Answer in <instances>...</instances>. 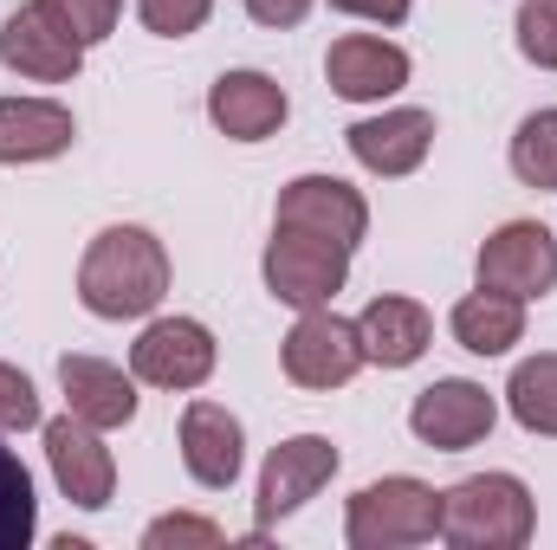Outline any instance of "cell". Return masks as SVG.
Instances as JSON below:
<instances>
[{"instance_id":"22","label":"cell","mask_w":557,"mask_h":550,"mask_svg":"<svg viewBox=\"0 0 557 550\" xmlns=\"http://www.w3.org/2000/svg\"><path fill=\"white\" fill-rule=\"evenodd\" d=\"M39 532V499H33V473L26 460L0 440V550H26Z\"/></svg>"},{"instance_id":"3","label":"cell","mask_w":557,"mask_h":550,"mask_svg":"<svg viewBox=\"0 0 557 550\" xmlns=\"http://www.w3.org/2000/svg\"><path fill=\"white\" fill-rule=\"evenodd\" d=\"M344 538H350V550L428 545V538H441V492L421 486V479H409V473L376 479V486H363V492L350 499Z\"/></svg>"},{"instance_id":"29","label":"cell","mask_w":557,"mask_h":550,"mask_svg":"<svg viewBox=\"0 0 557 550\" xmlns=\"http://www.w3.org/2000/svg\"><path fill=\"white\" fill-rule=\"evenodd\" d=\"M337 13H357V20H376V26H403L409 20V0H331Z\"/></svg>"},{"instance_id":"16","label":"cell","mask_w":557,"mask_h":550,"mask_svg":"<svg viewBox=\"0 0 557 550\" xmlns=\"http://www.w3.org/2000/svg\"><path fill=\"white\" fill-rule=\"evenodd\" d=\"M350 155L370 168V175H416L434 149V111H383V117H363L344 130Z\"/></svg>"},{"instance_id":"7","label":"cell","mask_w":557,"mask_h":550,"mask_svg":"<svg viewBox=\"0 0 557 550\" xmlns=\"http://www.w3.org/2000/svg\"><path fill=\"white\" fill-rule=\"evenodd\" d=\"M337 473V447L324 434H292L267 453V473H260V505H253V538H267L285 512H298L305 499H318Z\"/></svg>"},{"instance_id":"13","label":"cell","mask_w":557,"mask_h":550,"mask_svg":"<svg viewBox=\"0 0 557 550\" xmlns=\"http://www.w3.org/2000/svg\"><path fill=\"white\" fill-rule=\"evenodd\" d=\"M324 78H331L337 98L376 104V98H396L409 85V52L389 46V39H376V33H344L324 52Z\"/></svg>"},{"instance_id":"8","label":"cell","mask_w":557,"mask_h":550,"mask_svg":"<svg viewBox=\"0 0 557 550\" xmlns=\"http://www.w3.org/2000/svg\"><path fill=\"white\" fill-rule=\"evenodd\" d=\"M273 227H292V234H318V240H337L357 253V240L370 234V208L350 182L337 175H298L278 188V208H273Z\"/></svg>"},{"instance_id":"4","label":"cell","mask_w":557,"mask_h":550,"mask_svg":"<svg viewBox=\"0 0 557 550\" xmlns=\"http://www.w3.org/2000/svg\"><path fill=\"white\" fill-rule=\"evenodd\" d=\"M350 278V247L337 240H318V234H292L273 227V247H267V291L292 311H318L344 291Z\"/></svg>"},{"instance_id":"6","label":"cell","mask_w":557,"mask_h":550,"mask_svg":"<svg viewBox=\"0 0 557 550\" xmlns=\"http://www.w3.org/2000/svg\"><path fill=\"white\" fill-rule=\"evenodd\" d=\"M0 65L20 72V78H33V85H65V78H78V65H85V39H78L46 0H26V7L0 26Z\"/></svg>"},{"instance_id":"26","label":"cell","mask_w":557,"mask_h":550,"mask_svg":"<svg viewBox=\"0 0 557 550\" xmlns=\"http://www.w3.org/2000/svg\"><path fill=\"white\" fill-rule=\"evenodd\" d=\"M85 46H98V39H111L117 33V13H124V0H46Z\"/></svg>"},{"instance_id":"20","label":"cell","mask_w":557,"mask_h":550,"mask_svg":"<svg viewBox=\"0 0 557 550\" xmlns=\"http://www.w3.org/2000/svg\"><path fill=\"white\" fill-rule=\"evenodd\" d=\"M454 343L460 350H473V357H506L519 337H525V298H512V291H467L460 304H454Z\"/></svg>"},{"instance_id":"30","label":"cell","mask_w":557,"mask_h":550,"mask_svg":"<svg viewBox=\"0 0 557 550\" xmlns=\"http://www.w3.org/2000/svg\"><path fill=\"white\" fill-rule=\"evenodd\" d=\"M247 13H253L260 26H298V20L311 13V0H247Z\"/></svg>"},{"instance_id":"21","label":"cell","mask_w":557,"mask_h":550,"mask_svg":"<svg viewBox=\"0 0 557 550\" xmlns=\"http://www.w3.org/2000/svg\"><path fill=\"white\" fill-rule=\"evenodd\" d=\"M506 409L525 434L557 440V357H525L506 383Z\"/></svg>"},{"instance_id":"15","label":"cell","mask_w":557,"mask_h":550,"mask_svg":"<svg viewBox=\"0 0 557 550\" xmlns=\"http://www.w3.org/2000/svg\"><path fill=\"white\" fill-rule=\"evenodd\" d=\"M285 85L267 78V72H221L214 91H208V117L214 130L234 142H267L285 124Z\"/></svg>"},{"instance_id":"17","label":"cell","mask_w":557,"mask_h":550,"mask_svg":"<svg viewBox=\"0 0 557 550\" xmlns=\"http://www.w3.org/2000/svg\"><path fill=\"white\" fill-rule=\"evenodd\" d=\"M59 389H65V409L91 427H131L137 421V383L104 357H59Z\"/></svg>"},{"instance_id":"28","label":"cell","mask_w":557,"mask_h":550,"mask_svg":"<svg viewBox=\"0 0 557 550\" xmlns=\"http://www.w3.org/2000/svg\"><path fill=\"white\" fill-rule=\"evenodd\" d=\"M143 545H149V550H169V545H201V550H214V545H221V525L175 512V518H156V525L143 532Z\"/></svg>"},{"instance_id":"19","label":"cell","mask_w":557,"mask_h":550,"mask_svg":"<svg viewBox=\"0 0 557 550\" xmlns=\"http://www.w3.org/2000/svg\"><path fill=\"white\" fill-rule=\"evenodd\" d=\"M357 337H363V363L409 370V363H421V350L434 337V317L416 298H370L363 317H357Z\"/></svg>"},{"instance_id":"2","label":"cell","mask_w":557,"mask_h":550,"mask_svg":"<svg viewBox=\"0 0 557 550\" xmlns=\"http://www.w3.org/2000/svg\"><path fill=\"white\" fill-rule=\"evenodd\" d=\"M532 525H539L532 492L512 473H473L441 492V538L454 550H519Z\"/></svg>"},{"instance_id":"14","label":"cell","mask_w":557,"mask_h":550,"mask_svg":"<svg viewBox=\"0 0 557 550\" xmlns=\"http://www.w3.org/2000/svg\"><path fill=\"white\" fill-rule=\"evenodd\" d=\"M240 460H247V434L221 402H188L182 409V466H188L195 486L227 492L240 479Z\"/></svg>"},{"instance_id":"24","label":"cell","mask_w":557,"mask_h":550,"mask_svg":"<svg viewBox=\"0 0 557 550\" xmlns=\"http://www.w3.org/2000/svg\"><path fill=\"white\" fill-rule=\"evenodd\" d=\"M519 52L539 72H557V0H519Z\"/></svg>"},{"instance_id":"18","label":"cell","mask_w":557,"mask_h":550,"mask_svg":"<svg viewBox=\"0 0 557 550\" xmlns=\"http://www.w3.org/2000/svg\"><path fill=\"white\" fill-rule=\"evenodd\" d=\"M78 137L72 111L52 98H0V162H52Z\"/></svg>"},{"instance_id":"23","label":"cell","mask_w":557,"mask_h":550,"mask_svg":"<svg viewBox=\"0 0 557 550\" xmlns=\"http://www.w3.org/2000/svg\"><path fill=\"white\" fill-rule=\"evenodd\" d=\"M512 175L539 195L557 188V111H532L519 130H512Z\"/></svg>"},{"instance_id":"27","label":"cell","mask_w":557,"mask_h":550,"mask_svg":"<svg viewBox=\"0 0 557 550\" xmlns=\"http://www.w3.org/2000/svg\"><path fill=\"white\" fill-rule=\"evenodd\" d=\"M13 427H39V389L13 363H0V434H13Z\"/></svg>"},{"instance_id":"5","label":"cell","mask_w":557,"mask_h":550,"mask_svg":"<svg viewBox=\"0 0 557 550\" xmlns=\"http://www.w3.org/2000/svg\"><path fill=\"white\" fill-rule=\"evenodd\" d=\"M278 363H285V376H292L298 389H344V383L363 370V337H357L350 317H337V311L318 304V311H305V317L285 330Z\"/></svg>"},{"instance_id":"11","label":"cell","mask_w":557,"mask_h":550,"mask_svg":"<svg viewBox=\"0 0 557 550\" xmlns=\"http://www.w3.org/2000/svg\"><path fill=\"white\" fill-rule=\"evenodd\" d=\"M46 460H52V479H59V492L72 505H85V512H104L111 505L117 460H111V447L98 440L91 421H78L72 409L59 414V421H46Z\"/></svg>"},{"instance_id":"25","label":"cell","mask_w":557,"mask_h":550,"mask_svg":"<svg viewBox=\"0 0 557 550\" xmlns=\"http://www.w3.org/2000/svg\"><path fill=\"white\" fill-rule=\"evenodd\" d=\"M137 13H143L149 33H162V39H188V33L208 26L214 0H137Z\"/></svg>"},{"instance_id":"9","label":"cell","mask_w":557,"mask_h":550,"mask_svg":"<svg viewBox=\"0 0 557 550\" xmlns=\"http://www.w3.org/2000/svg\"><path fill=\"white\" fill-rule=\"evenodd\" d=\"M131 376L149 389H201L214 376V337L195 317H156L131 343Z\"/></svg>"},{"instance_id":"12","label":"cell","mask_w":557,"mask_h":550,"mask_svg":"<svg viewBox=\"0 0 557 550\" xmlns=\"http://www.w3.org/2000/svg\"><path fill=\"white\" fill-rule=\"evenodd\" d=\"M493 396L480 389V383H467V376H447V383H434V389H421L416 409H409V427H416L421 447H434V453H460V447H473V440H486L493 434Z\"/></svg>"},{"instance_id":"1","label":"cell","mask_w":557,"mask_h":550,"mask_svg":"<svg viewBox=\"0 0 557 550\" xmlns=\"http://www.w3.org/2000/svg\"><path fill=\"white\" fill-rule=\"evenodd\" d=\"M169 291V253L149 227H104L85 247L78 266V298L91 317H149Z\"/></svg>"},{"instance_id":"10","label":"cell","mask_w":557,"mask_h":550,"mask_svg":"<svg viewBox=\"0 0 557 550\" xmlns=\"http://www.w3.org/2000/svg\"><path fill=\"white\" fill-rule=\"evenodd\" d=\"M473 273L486 291H512V298H545L557 285V240L539 221H506L499 234H486Z\"/></svg>"}]
</instances>
